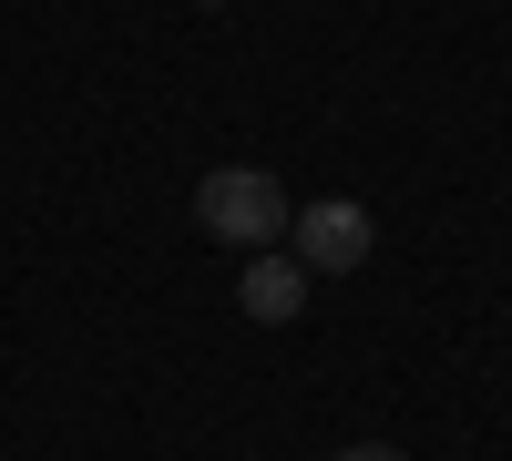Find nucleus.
Returning a JSON list of instances; mask_svg holds the SVG:
<instances>
[{
  "mask_svg": "<svg viewBox=\"0 0 512 461\" xmlns=\"http://www.w3.org/2000/svg\"><path fill=\"white\" fill-rule=\"evenodd\" d=\"M236 308H246L256 328H287L297 308H308V267H297L287 246H256V257L236 267Z\"/></svg>",
  "mask_w": 512,
  "mask_h": 461,
  "instance_id": "nucleus-3",
  "label": "nucleus"
},
{
  "mask_svg": "<svg viewBox=\"0 0 512 461\" xmlns=\"http://www.w3.org/2000/svg\"><path fill=\"white\" fill-rule=\"evenodd\" d=\"M205 11H236V0H205Z\"/></svg>",
  "mask_w": 512,
  "mask_h": 461,
  "instance_id": "nucleus-5",
  "label": "nucleus"
},
{
  "mask_svg": "<svg viewBox=\"0 0 512 461\" xmlns=\"http://www.w3.org/2000/svg\"><path fill=\"white\" fill-rule=\"evenodd\" d=\"M369 205H349V195H318V205H297L287 216V257L308 267V277H349L359 257H369Z\"/></svg>",
  "mask_w": 512,
  "mask_h": 461,
  "instance_id": "nucleus-2",
  "label": "nucleus"
},
{
  "mask_svg": "<svg viewBox=\"0 0 512 461\" xmlns=\"http://www.w3.org/2000/svg\"><path fill=\"white\" fill-rule=\"evenodd\" d=\"M328 461H410V451H390V441H349V451H328Z\"/></svg>",
  "mask_w": 512,
  "mask_h": 461,
  "instance_id": "nucleus-4",
  "label": "nucleus"
},
{
  "mask_svg": "<svg viewBox=\"0 0 512 461\" xmlns=\"http://www.w3.org/2000/svg\"><path fill=\"white\" fill-rule=\"evenodd\" d=\"M287 185L267 175V164H216V175L195 185V226L216 236V246H236V257H256V246H287Z\"/></svg>",
  "mask_w": 512,
  "mask_h": 461,
  "instance_id": "nucleus-1",
  "label": "nucleus"
}]
</instances>
